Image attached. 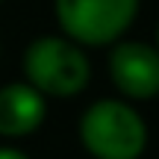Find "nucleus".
Wrapping results in <instances>:
<instances>
[{
    "label": "nucleus",
    "instance_id": "nucleus-1",
    "mask_svg": "<svg viewBox=\"0 0 159 159\" xmlns=\"http://www.w3.org/2000/svg\"><path fill=\"white\" fill-rule=\"evenodd\" d=\"M77 136L91 159H142L150 142L148 121L130 100L100 97L80 115Z\"/></svg>",
    "mask_w": 159,
    "mask_h": 159
},
{
    "label": "nucleus",
    "instance_id": "nucleus-2",
    "mask_svg": "<svg viewBox=\"0 0 159 159\" xmlns=\"http://www.w3.org/2000/svg\"><path fill=\"white\" fill-rule=\"evenodd\" d=\"M24 83H30L44 97H71L83 94L91 83V59L85 47L59 35H39L24 47L21 56Z\"/></svg>",
    "mask_w": 159,
    "mask_h": 159
},
{
    "label": "nucleus",
    "instance_id": "nucleus-3",
    "mask_svg": "<svg viewBox=\"0 0 159 159\" xmlns=\"http://www.w3.org/2000/svg\"><path fill=\"white\" fill-rule=\"evenodd\" d=\"M142 0H53V18L80 47H112L136 24Z\"/></svg>",
    "mask_w": 159,
    "mask_h": 159
},
{
    "label": "nucleus",
    "instance_id": "nucleus-4",
    "mask_svg": "<svg viewBox=\"0 0 159 159\" xmlns=\"http://www.w3.org/2000/svg\"><path fill=\"white\" fill-rule=\"evenodd\" d=\"M109 80L121 100L144 103L159 97V50L148 41L121 39L109 50Z\"/></svg>",
    "mask_w": 159,
    "mask_h": 159
},
{
    "label": "nucleus",
    "instance_id": "nucleus-5",
    "mask_svg": "<svg viewBox=\"0 0 159 159\" xmlns=\"http://www.w3.org/2000/svg\"><path fill=\"white\" fill-rule=\"evenodd\" d=\"M47 121V97L39 94L30 83L0 85V136L3 139H27L39 133Z\"/></svg>",
    "mask_w": 159,
    "mask_h": 159
},
{
    "label": "nucleus",
    "instance_id": "nucleus-6",
    "mask_svg": "<svg viewBox=\"0 0 159 159\" xmlns=\"http://www.w3.org/2000/svg\"><path fill=\"white\" fill-rule=\"evenodd\" d=\"M0 159H33L30 153H24L21 148H12V144H3L0 148Z\"/></svg>",
    "mask_w": 159,
    "mask_h": 159
},
{
    "label": "nucleus",
    "instance_id": "nucleus-7",
    "mask_svg": "<svg viewBox=\"0 0 159 159\" xmlns=\"http://www.w3.org/2000/svg\"><path fill=\"white\" fill-rule=\"evenodd\" d=\"M153 47H156V50H159V27H156V44H153Z\"/></svg>",
    "mask_w": 159,
    "mask_h": 159
},
{
    "label": "nucleus",
    "instance_id": "nucleus-8",
    "mask_svg": "<svg viewBox=\"0 0 159 159\" xmlns=\"http://www.w3.org/2000/svg\"><path fill=\"white\" fill-rule=\"evenodd\" d=\"M0 56H3V44H0Z\"/></svg>",
    "mask_w": 159,
    "mask_h": 159
},
{
    "label": "nucleus",
    "instance_id": "nucleus-9",
    "mask_svg": "<svg viewBox=\"0 0 159 159\" xmlns=\"http://www.w3.org/2000/svg\"><path fill=\"white\" fill-rule=\"evenodd\" d=\"M0 3H3V0H0Z\"/></svg>",
    "mask_w": 159,
    "mask_h": 159
}]
</instances>
